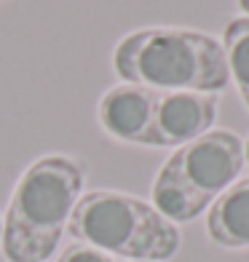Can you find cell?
<instances>
[{"label": "cell", "mask_w": 249, "mask_h": 262, "mask_svg": "<svg viewBox=\"0 0 249 262\" xmlns=\"http://www.w3.org/2000/svg\"><path fill=\"white\" fill-rule=\"evenodd\" d=\"M156 102L158 91L134 83H118L99 99V126L118 142L156 147Z\"/></svg>", "instance_id": "5"}, {"label": "cell", "mask_w": 249, "mask_h": 262, "mask_svg": "<svg viewBox=\"0 0 249 262\" xmlns=\"http://www.w3.org/2000/svg\"><path fill=\"white\" fill-rule=\"evenodd\" d=\"M70 235L105 254L163 262L180 249V230L142 198L118 190H91L80 195L67 222Z\"/></svg>", "instance_id": "3"}, {"label": "cell", "mask_w": 249, "mask_h": 262, "mask_svg": "<svg viewBox=\"0 0 249 262\" xmlns=\"http://www.w3.org/2000/svg\"><path fill=\"white\" fill-rule=\"evenodd\" d=\"M83 190L80 163L67 156L38 158L19 177L3 220V254L11 262H46Z\"/></svg>", "instance_id": "2"}, {"label": "cell", "mask_w": 249, "mask_h": 262, "mask_svg": "<svg viewBox=\"0 0 249 262\" xmlns=\"http://www.w3.org/2000/svg\"><path fill=\"white\" fill-rule=\"evenodd\" d=\"M217 94L158 91L156 102V147L188 145L212 131L217 121Z\"/></svg>", "instance_id": "6"}, {"label": "cell", "mask_w": 249, "mask_h": 262, "mask_svg": "<svg viewBox=\"0 0 249 262\" xmlns=\"http://www.w3.org/2000/svg\"><path fill=\"white\" fill-rule=\"evenodd\" d=\"M206 233L222 249H249V177L233 182L209 206Z\"/></svg>", "instance_id": "7"}, {"label": "cell", "mask_w": 249, "mask_h": 262, "mask_svg": "<svg viewBox=\"0 0 249 262\" xmlns=\"http://www.w3.org/2000/svg\"><path fill=\"white\" fill-rule=\"evenodd\" d=\"M244 169V145L215 128L174 150L153 182V206L169 222H191L228 190Z\"/></svg>", "instance_id": "4"}, {"label": "cell", "mask_w": 249, "mask_h": 262, "mask_svg": "<svg viewBox=\"0 0 249 262\" xmlns=\"http://www.w3.org/2000/svg\"><path fill=\"white\" fill-rule=\"evenodd\" d=\"M132 262H142V259H132Z\"/></svg>", "instance_id": "13"}, {"label": "cell", "mask_w": 249, "mask_h": 262, "mask_svg": "<svg viewBox=\"0 0 249 262\" xmlns=\"http://www.w3.org/2000/svg\"><path fill=\"white\" fill-rule=\"evenodd\" d=\"M222 51L228 59L231 78L236 80V89L249 107V16L228 21L222 32Z\"/></svg>", "instance_id": "8"}, {"label": "cell", "mask_w": 249, "mask_h": 262, "mask_svg": "<svg viewBox=\"0 0 249 262\" xmlns=\"http://www.w3.org/2000/svg\"><path fill=\"white\" fill-rule=\"evenodd\" d=\"M113 70L123 83L153 91L220 94L231 83L222 46L206 32L185 27L129 32L113 51Z\"/></svg>", "instance_id": "1"}, {"label": "cell", "mask_w": 249, "mask_h": 262, "mask_svg": "<svg viewBox=\"0 0 249 262\" xmlns=\"http://www.w3.org/2000/svg\"><path fill=\"white\" fill-rule=\"evenodd\" d=\"M0 235H3V222H0Z\"/></svg>", "instance_id": "12"}, {"label": "cell", "mask_w": 249, "mask_h": 262, "mask_svg": "<svg viewBox=\"0 0 249 262\" xmlns=\"http://www.w3.org/2000/svg\"><path fill=\"white\" fill-rule=\"evenodd\" d=\"M244 161H249V139H246V145H244Z\"/></svg>", "instance_id": "11"}, {"label": "cell", "mask_w": 249, "mask_h": 262, "mask_svg": "<svg viewBox=\"0 0 249 262\" xmlns=\"http://www.w3.org/2000/svg\"><path fill=\"white\" fill-rule=\"evenodd\" d=\"M236 3H239V8L246 11V16H249V0H236Z\"/></svg>", "instance_id": "10"}, {"label": "cell", "mask_w": 249, "mask_h": 262, "mask_svg": "<svg viewBox=\"0 0 249 262\" xmlns=\"http://www.w3.org/2000/svg\"><path fill=\"white\" fill-rule=\"evenodd\" d=\"M56 262H113L110 254L99 252L89 244H80V241H73L70 246H65V252L59 254Z\"/></svg>", "instance_id": "9"}]
</instances>
